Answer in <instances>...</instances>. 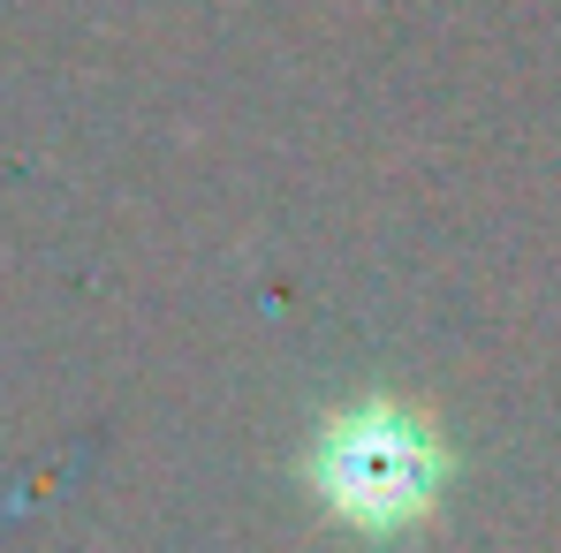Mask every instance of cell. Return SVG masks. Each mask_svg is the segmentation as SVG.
I'll use <instances>...</instances> for the list:
<instances>
[{
  "label": "cell",
  "mask_w": 561,
  "mask_h": 553,
  "mask_svg": "<svg viewBox=\"0 0 561 553\" xmlns=\"http://www.w3.org/2000/svg\"><path fill=\"white\" fill-rule=\"evenodd\" d=\"M311 485H319V500H327L342 523L387 539V531L417 523V516L440 500L448 456H440V440H433L425 425H402L394 410L365 402V410H350V417L319 440Z\"/></svg>",
  "instance_id": "6da1fadb"
}]
</instances>
